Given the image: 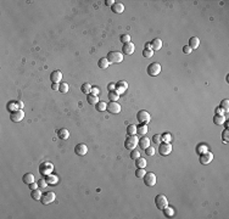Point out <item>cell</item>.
Returning <instances> with one entry per match:
<instances>
[{
    "mask_svg": "<svg viewBox=\"0 0 229 219\" xmlns=\"http://www.w3.org/2000/svg\"><path fill=\"white\" fill-rule=\"evenodd\" d=\"M106 59L109 60L110 64H121L123 61V54L119 51H110Z\"/></svg>",
    "mask_w": 229,
    "mask_h": 219,
    "instance_id": "6da1fadb",
    "label": "cell"
},
{
    "mask_svg": "<svg viewBox=\"0 0 229 219\" xmlns=\"http://www.w3.org/2000/svg\"><path fill=\"white\" fill-rule=\"evenodd\" d=\"M138 142H139V139L135 135H128L126 137V140H124V147L127 150H130V151H132V150H134L137 147Z\"/></svg>",
    "mask_w": 229,
    "mask_h": 219,
    "instance_id": "7a4b0ae2",
    "label": "cell"
},
{
    "mask_svg": "<svg viewBox=\"0 0 229 219\" xmlns=\"http://www.w3.org/2000/svg\"><path fill=\"white\" fill-rule=\"evenodd\" d=\"M137 120H138V122L140 124H148L151 121V116H150V113L148 111L140 110L137 113Z\"/></svg>",
    "mask_w": 229,
    "mask_h": 219,
    "instance_id": "3957f363",
    "label": "cell"
},
{
    "mask_svg": "<svg viewBox=\"0 0 229 219\" xmlns=\"http://www.w3.org/2000/svg\"><path fill=\"white\" fill-rule=\"evenodd\" d=\"M146 71H148V74L150 77H156L161 72V65L157 64V62H152V64L148 66V70Z\"/></svg>",
    "mask_w": 229,
    "mask_h": 219,
    "instance_id": "277c9868",
    "label": "cell"
},
{
    "mask_svg": "<svg viewBox=\"0 0 229 219\" xmlns=\"http://www.w3.org/2000/svg\"><path fill=\"white\" fill-rule=\"evenodd\" d=\"M155 204H156V207L158 209L162 211L164 207H167V206H168V200H167V197L164 195L160 193V195H157L155 197Z\"/></svg>",
    "mask_w": 229,
    "mask_h": 219,
    "instance_id": "5b68a950",
    "label": "cell"
},
{
    "mask_svg": "<svg viewBox=\"0 0 229 219\" xmlns=\"http://www.w3.org/2000/svg\"><path fill=\"white\" fill-rule=\"evenodd\" d=\"M53 169H54V166H53V163H50V162H44V163H42L39 166V172H40L42 175H44V177L51 174Z\"/></svg>",
    "mask_w": 229,
    "mask_h": 219,
    "instance_id": "8992f818",
    "label": "cell"
},
{
    "mask_svg": "<svg viewBox=\"0 0 229 219\" xmlns=\"http://www.w3.org/2000/svg\"><path fill=\"white\" fill-rule=\"evenodd\" d=\"M143 179H144V184L148 187H152V186H155V184H156V175L152 172L146 173Z\"/></svg>",
    "mask_w": 229,
    "mask_h": 219,
    "instance_id": "52a82bcc",
    "label": "cell"
},
{
    "mask_svg": "<svg viewBox=\"0 0 229 219\" xmlns=\"http://www.w3.org/2000/svg\"><path fill=\"white\" fill-rule=\"evenodd\" d=\"M55 198H56L55 192H53V191H48L46 193H44V195L42 196L40 201H42V203H43V204H49V203H53V202L55 201Z\"/></svg>",
    "mask_w": 229,
    "mask_h": 219,
    "instance_id": "ba28073f",
    "label": "cell"
},
{
    "mask_svg": "<svg viewBox=\"0 0 229 219\" xmlns=\"http://www.w3.org/2000/svg\"><path fill=\"white\" fill-rule=\"evenodd\" d=\"M106 111H109L110 113H112V115H117V113L121 112V105L117 101H110L109 104H107Z\"/></svg>",
    "mask_w": 229,
    "mask_h": 219,
    "instance_id": "9c48e42d",
    "label": "cell"
},
{
    "mask_svg": "<svg viewBox=\"0 0 229 219\" xmlns=\"http://www.w3.org/2000/svg\"><path fill=\"white\" fill-rule=\"evenodd\" d=\"M23 118H24V112L21 108H18V110H16L14 112H11V115H10V120L12 122H15V123L21 122Z\"/></svg>",
    "mask_w": 229,
    "mask_h": 219,
    "instance_id": "30bf717a",
    "label": "cell"
},
{
    "mask_svg": "<svg viewBox=\"0 0 229 219\" xmlns=\"http://www.w3.org/2000/svg\"><path fill=\"white\" fill-rule=\"evenodd\" d=\"M158 152L161 156H167L172 152V145L169 142H161L160 147H158Z\"/></svg>",
    "mask_w": 229,
    "mask_h": 219,
    "instance_id": "8fae6325",
    "label": "cell"
},
{
    "mask_svg": "<svg viewBox=\"0 0 229 219\" xmlns=\"http://www.w3.org/2000/svg\"><path fill=\"white\" fill-rule=\"evenodd\" d=\"M50 80H51L53 83H61L62 80V72L59 71V70H55L50 73Z\"/></svg>",
    "mask_w": 229,
    "mask_h": 219,
    "instance_id": "7c38bea8",
    "label": "cell"
},
{
    "mask_svg": "<svg viewBox=\"0 0 229 219\" xmlns=\"http://www.w3.org/2000/svg\"><path fill=\"white\" fill-rule=\"evenodd\" d=\"M212 160H213V155L211 152H208V151L206 153L200 155V163L201 164H208V163H211Z\"/></svg>",
    "mask_w": 229,
    "mask_h": 219,
    "instance_id": "4fadbf2b",
    "label": "cell"
},
{
    "mask_svg": "<svg viewBox=\"0 0 229 219\" xmlns=\"http://www.w3.org/2000/svg\"><path fill=\"white\" fill-rule=\"evenodd\" d=\"M127 89H128V83H127L126 80H119V82L116 83V89H114V90H116L119 95H121V94H123Z\"/></svg>",
    "mask_w": 229,
    "mask_h": 219,
    "instance_id": "5bb4252c",
    "label": "cell"
},
{
    "mask_svg": "<svg viewBox=\"0 0 229 219\" xmlns=\"http://www.w3.org/2000/svg\"><path fill=\"white\" fill-rule=\"evenodd\" d=\"M122 51H123V54H126V55H132L133 53L135 51V45H134V44H133L132 41H130V43H127V44H123Z\"/></svg>",
    "mask_w": 229,
    "mask_h": 219,
    "instance_id": "9a60e30c",
    "label": "cell"
},
{
    "mask_svg": "<svg viewBox=\"0 0 229 219\" xmlns=\"http://www.w3.org/2000/svg\"><path fill=\"white\" fill-rule=\"evenodd\" d=\"M74 152L78 156H84L88 152V147L85 144H78V145H76V147H74Z\"/></svg>",
    "mask_w": 229,
    "mask_h": 219,
    "instance_id": "2e32d148",
    "label": "cell"
},
{
    "mask_svg": "<svg viewBox=\"0 0 229 219\" xmlns=\"http://www.w3.org/2000/svg\"><path fill=\"white\" fill-rule=\"evenodd\" d=\"M151 50L152 51H158L161 48H162V45H163V41L160 39V38H155L154 40H151Z\"/></svg>",
    "mask_w": 229,
    "mask_h": 219,
    "instance_id": "e0dca14e",
    "label": "cell"
},
{
    "mask_svg": "<svg viewBox=\"0 0 229 219\" xmlns=\"http://www.w3.org/2000/svg\"><path fill=\"white\" fill-rule=\"evenodd\" d=\"M57 136H59V139H61V140H67L68 137H69L68 129H66V128L59 129V130H57Z\"/></svg>",
    "mask_w": 229,
    "mask_h": 219,
    "instance_id": "ac0fdd59",
    "label": "cell"
},
{
    "mask_svg": "<svg viewBox=\"0 0 229 219\" xmlns=\"http://www.w3.org/2000/svg\"><path fill=\"white\" fill-rule=\"evenodd\" d=\"M199 45H200V39L198 38V37H192V38L189 39V46L192 50L198 49Z\"/></svg>",
    "mask_w": 229,
    "mask_h": 219,
    "instance_id": "d6986e66",
    "label": "cell"
},
{
    "mask_svg": "<svg viewBox=\"0 0 229 219\" xmlns=\"http://www.w3.org/2000/svg\"><path fill=\"white\" fill-rule=\"evenodd\" d=\"M112 11L114 12V14H122V12L124 11V5L122 3H114L112 6H111Z\"/></svg>",
    "mask_w": 229,
    "mask_h": 219,
    "instance_id": "ffe728a7",
    "label": "cell"
},
{
    "mask_svg": "<svg viewBox=\"0 0 229 219\" xmlns=\"http://www.w3.org/2000/svg\"><path fill=\"white\" fill-rule=\"evenodd\" d=\"M149 131V128H148V124H140L139 127H137V134H139L140 136H144L146 133Z\"/></svg>",
    "mask_w": 229,
    "mask_h": 219,
    "instance_id": "44dd1931",
    "label": "cell"
},
{
    "mask_svg": "<svg viewBox=\"0 0 229 219\" xmlns=\"http://www.w3.org/2000/svg\"><path fill=\"white\" fill-rule=\"evenodd\" d=\"M22 180H23V183H24V184L29 185V184H32V183H34V175L32 174V173H26V174L23 175Z\"/></svg>",
    "mask_w": 229,
    "mask_h": 219,
    "instance_id": "7402d4cb",
    "label": "cell"
},
{
    "mask_svg": "<svg viewBox=\"0 0 229 219\" xmlns=\"http://www.w3.org/2000/svg\"><path fill=\"white\" fill-rule=\"evenodd\" d=\"M98 66H99V68H101V70H106V68L110 66V62L106 57H101L98 61Z\"/></svg>",
    "mask_w": 229,
    "mask_h": 219,
    "instance_id": "603a6c76",
    "label": "cell"
},
{
    "mask_svg": "<svg viewBox=\"0 0 229 219\" xmlns=\"http://www.w3.org/2000/svg\"><path fill=\"white\" fill-rule=\"evenodd\" d=\"M139 146H140V149H148L149 146H150V139L149 137H142V139H139Z\"/></svg>",
    "mask_w": 229,
    "mask_h": 219,
    "instance_id": "cb8c5ba5",
    "label": "cell"
},
{
    "mask_svg": "<svg viewBox=\"0 0 229 219\" xmlns=\"http://www.w3.org/2000/svg\"><path fill=\"white\" fill-rule=\"evenodd\" d=\"M45 180H46L48 185H55V184L57 183V181H59V178H57L56 175L49 174V175H46V177H45Z\"/></svg>",
    "mask_w": 229,
    "mask_h": 219,
    "instance_id": "d4e9b609",
    "label": "cell"
},
{
    "mask_svg": "<svg viewBox=\"0 0 229 219\" xmlns=\"http://www.w3.org/2000/svg\"><path fill=\"white\" fill-rule=\"evenodd\" d=\"M87 101H88V104L95 106L99 102V97L96 95H93V94H88V95H87Z\"/></svg>",
    "mask_w": 229,
    "mask_h": 219,
    "instance_id": "484cf974",
    "label": "cell"
},
{
    "mask_svg": "<svg viewBox=\"0 0 229 219\" xmlns=\"http://www.w3.org/2000/svg\"><path fill=\"white\" fill-rule=\"evenodd\" d=\"M226 122V117L224 116H219V115H214L213 117V123L216 126H222Z\"/></svg>",
    "mask_w": 229,
    "mask_h": 219,
    "instance_id": "4316f807",
    "label": "cell"
},
{
    "mask_svg": "<svg viewBox=\"0 0 229 219\" xmlns=\"http://www.w3.org/2000/svg\"><path fill=\"white\" fill-rule=\"evenodd\" d=\"M6 108H8V111H10V112H14V111H16V110H18V106H17V101H9L8 102V105H6Z\"/></svg>",
    "mask_w": 229,
    "mask_h": 219,
    "instance_id": "83f0119b",
    "label": "cell"
},
{
    "mask_svg": "<svg viewBox=\"0 0 229 219\" xmlns=\"http://www.w3.org/2000/svg\"><path fill=\"white\" fill-rule=\"evenodd\" d=\"M42 192H40V190L39 189H35V190H32V192H31V197L34 200V201H38V200H40L42 198Z\"/></svg>",
    "mask_w": 229,
    "mask_h": 219,
    "instance_id": "f1b7e54d",
    "label": "cell"
},
{
    "mask_svg": "<svg viewBox=\"0 0 229 219\" xmlns=\"http://www.w3.org/2000/svg\"><path fill=\"white\" fill-rule=\"evenodd\" d=\"M92 85L89 84V83H84V84H82V86H80V91L83 93V94H90L92 93Z\"/></svg>",
    "mask_w": 229,
    "mask_h": 219,
    "instance_id": "f546056e",
    "label": "cell"
},
{
    "mask_svg": "<svg viewBox=\"0 0 229 219\" xmlns=\"http://www.w3.org/2000/svg\"><path fill=\"white\" fill-rule=\"evenodd\" d=\"M162 212H163V214H164V217H167V218H171V217H173L174 216V209L172 208V207H164L163 209H162Z\"/></svg>",
    "mask_w": 229,
    "mask_h": 219,
    "instance_id": "4dcf8cb0",
    "label": "cell"
},
{
    "mask_svg": "<svg viewBox=\"0 0 229 219\" xmlns=\"http://www.w3.org/2000/svg\"><path fill=\"white\" fill-rule=\"evenodd\" d=\"M110 101H117L119 99V94L116 91V90H112V91H109V95H107Z\"/></svg>",
    "mask_w": 229,
    "mask_h": 219,
    "instance_id": "1f68e13d",
    "label": "cell"
},
{
    "mask_svg": "<svg viewBox=\"0 0 229 219\" xmlns=\"http://www.w3.org/2000/svg\"><path fill=\"white\" fill-rule=\"evenodd\" d=\"M146 164H148V163H146V160L145 158L139 157V158L135 160V167L137 168H145Z\"/></svg>",
    "mask_w": 229,
    "mask_h": 219,
    "instance_id": "d6a6232c",
    "label": "cell"
},
{
    "mask_svg": "<svg viewBox=\"0 0 229 219\" xmlns=\"http://www.w3.org/2000/svg\"><path fill=\"white\" fill-rule=\"evenodd\" d=\"M106 107H107V104L104 102V101H99L96 105H95V110L99 111V112H104L106 110Z\"/></svg>",
    "mask_w": 229,
    "mask_h": 219,
    "instance_id": "836d02e7",
    "label": "cell"
},
{
    "mask_svg": "<svg viewBox=\"0 0 229 219\" xmlns=\"http://www.w3.org/2000/svg\"><path fill=\"white\" fill-rule=\"evenodd\" d=\"M137 134V126L135 124H129L127 127V135H135Z\"/></svg>",
    "mask_w": 229,
    "mask_h": 219,
    "instance_id": "e575fe53",
    "label": "cell"
},
{
    "mask_svg": "<svg viewBox=\"0 0 229 219\" xmlns=\"http://www.w3.org/2000/svg\"><path fill=\"white\" fill-rule=\"evenodd\" d=\"M196 151H198L199 155L206 153L208 151V147H207V145H205V144H200V145L198 146V149H196Z\"/></svg>",
    "mask_w": 229,
    "mask_h": 219,
    "instance_id": "d590c367",
    "label": "cell"
},
{
    "mask_svg": "<svg viewBox=\"0 0 229 219\" xmlns=\"http://www.w3.org/2000/svg\"><path fill=\"white\" fill-rule=\"evenodd\" d=\"M145 174H146L145 168H137V171H135V177H137V178L143 179Z\"/></svg>",
    "mask_w": 229,
    "mask_h": 219,
    "instance_id": "8d00e7d4",
    "label": "cell"
},
{
    "mask_svg": "<svg viewBox=\"0 0 229 219\" xmlns=\"http://www.w3.org/2000/svg\"><path fill=\"white\" fill-rule=\"evenodd\" d=\"M152 142H154L155 145H160V144L162 142V136H161V134H155L154 137H152Z\"/></svg>",
    "mask_w": 229,
    "mask_h": 219,
    "instance_id": "74e56055",
    "label": "cell"
},
{
    "mask_svg": "<svg viewBox=\"0 0 229 219\" xmlns=\"http://www.w3.org/2000/svg\"><path fill=\"white\" fill-rule=\"evenodd\" d=\"M59 91L62 93V94H66V93L68 91V84L65 83V82H61V83H60V89H59Z\"/></svg>",
    "mask_w": 229,
    "mask_h": 219,
    "instance_id": "f35d334b",
    "label": "cell"
},
{
    "mask_svg": "<svg viewBox=\"0 0 229 219\" xmlns=\"http://www.w3.org/2000/svg\"><path fill=\"white\" fill-rule=\"evenodd\" d=\"M222 140H223L226 144H228V141H229V130H228V128H226L223 130V133H222Z\"/></svg>",
    "mask_w": 229,
    "mask_h": 219,
    "instance_id": "ab89813d",
    "label": "cell"
},
{
    "mask_svg": "<svg viewBox=\"0 0 229 219\" xmlns=\"http://www.w3.org/2000/svg\"><path fill=\"white\" fill-rule=\"evenodd\" d=\"M119 40L122 41L123 44H127V43H130V35L129 34H122L121 35Z\"/></svg>",
    "mask_w": 229,
    "mask_h": 219,
    "instance_id": "60d3db41",
    "label": "cell"
},
{
    "mask_svg": "<svg viewBox=\"0 0 229 219\" xmlns=\"http://www.w3.org/2000/svg\"><path fill=\"white\" fill-rule=\"evenodd\" d=\"M139 157H140V152H139L138 150H135V149L132 150V151H130V158L132 160H137Z\"/></svg>",
    "mask_w": 229,
    "mask_h": 219,
    "instance_id": "b9f144b4",
    "label": "cell"
},
{
    "mask_svg": "<svg viewBox=\"0 0 229 219\" xmlns=\"http://www.w3.org/2000/svg\"><path fill=\"white\" fill-rule=\"evenodd\" d=\"M152 55H154V51H152L151 49H145L144 51H143V56H144V57H146V59H150Z\"/></svg>",
    "mask_w": 229,
    "mask_h": 219,
    "instance_id": "7bdbcfd3",
    "label": "cell"
},
{
    "mask_svg": "<svg viewBox=\"0 0 229 219\" xmlns=\"http://www.w3.org/2000/svg\"><path fill=\"white\" fill-rule=\"evenodd\" d=\"M37 183H38V186H39V189H45L46 185H48V183H46L45 179H39V180L37 181Z\"/></svg>",
    "mask_w": 229,
    "mask_h": 219,
    "instance_id": "ee69618b",
    "label": "cell"
},
{
    "mask_svg": "<svg viewBox=\"0 0 229 219\" xmlns=\"http://www.w3.org/2000/svg\"><path fill=\"white\" fill-rule=\"evenodd\" d=\"M221 107H222V108H224V111H228V108H229V100H228V99L222 100V102H221Z\"/></svg>",
    "mask_w": 229,
    "mask_h": 219,
    "instance_id": "f6af8a7d",
    "label": "cell"
},
{
    "mask_svg": "<svg viewBox=\"0 0 229 219\" xmlns=\"http://www.w3.org/2000/svg\"><path fill=\"white\" fill-rule=\"evenodd\" d=\"M161 136H162V142H171V140H172V136L169 133H164Z\"/></svg>",
    "mask_w": 229,
    "mask_h": 219,
    "instance_id": "bcb514c9",
    "label": "cell"
},
{
    "mask_svg": "<svg viewBox=\"0 0 229 219\" xmlns=\"http://www.w3.org/2000/svg\"><path fill=\"white\" fill-rule=\"evenodd\" d=\"M145 152H146V155H148V156H154L155 155V149L149 146L148 149H145Z\"/></svg>",
    "mask_w": 229,
    "mask_h": 219,
    "instance_id": "7dc6e473",
    "label": "cell"
},
{
    "mask_svg": "<svg viewBox=\"0 0 229 219\" xmlns=\"http://www.w3.org/2000/svg\"><path fill=\"white\" fill-rule=\"evenodd\" d=\"M214 111H216V115H219V116H224V112H226V111H224V108H222L221 106H219V107L216 108Z\"/></svg>",
    "mask_w": 229,
    "mask_h": 219,
    "instance_id": "c3c4849f",
    "label": "cell"
},
{
    "mask_svg": "<svg viewBox=\"0 0 229 219\" xmlns=\"http://www.w3.org/2000/svg\"><path fill=\"white\" fill-rule=\"evenodd\" d=\"M192 51H193V50L190 49V46H189V45H184V46H183V53H184V54H187V55H188V54H190Z\"/></svg>",
    "mask_w": 229,
    "mask_h": 219,
    "instance_id": "681fc988",
    "label": "cell"
},
{
    "mask_svg": "<svg viewBox=\"0 0 229 219\" xmlns=\"http://www.w3.org/2000/svg\"><path fill=\"white\" fill-rule=\"evenodd\" d=\"M99 93H100V90H99V88L98 86H93L92 88V93L90 94H93V95H99Z\"/></svg>",
    "mask_w": 229,
    "mask_h": 219,
    "instance_id": "f907efd6",
    "label": "cell"
},
{
    "mask_svg": "<svg viewBox=\"0 0 229 219\" xmlns=\"http://www.w3.org/2000/svg\"><path fill=\"white\" fill-rule=\"evenodd\" d=\"M107 89H109V91L114 90V89H116V84H114V83H110L109 85H107Z\"/></svg>",
    "mask_w": 229,
    "mask_h": 219,
    "instance_id": "816d5d0a",
    "label": "cell"
},
{
    "mask_svg": "<svg viewBox=\"0 0 229 219\" xmlns=\"http://www.w3.org/2000/svg\"><path fill=\"white\" fill-rule=\"evenodd\" d=\"M51 89H53V90H59V89H60V84H59V83H53Z\"/></svg>",
    "mask_w": 229,
    "mask_h": 219,
    "instance_id": "f5cc1de1",
    "label": "cell"
},
{
    "mask_svg": "<svg viewBox=\"0 0 229 219\" xmlns=\"http://www.w3.org/2000/svg\"><path fill=\"white\" fill-rule=\"evenodd\" d=\"M37 187H39V186H38V183H32V184H29V189H31V190H35Z\"/></svg>",
    "mask_w": 229,
    "mask_h": 219,
    "instance_id": "db71d44e",
    "label": "cell"
},
{
    "mask_svg": "<svg viewBox=\"0 0 229 219\" xmlns=\"http://www.w3.org/2000/svg\"><path fill=\"white\" fill-rule=\"evenodd\" d=\"M17 106H18V108H23V102L21 101V100H17Z\"/></svg>",
    "mask_w": 229,
    "mask_h": 219,
    "instance_id": "11a10c76",
    "label": "cell"
},
{
    "mask_svg": "<svg viewBox=\"0 0 229 219\" xmlns=\"http://www.w3.org/2000/svg\"><path fill=\"white\" fill-rule=\"evenodd\" d=\"M113 4H114L113 0H107V1H106V5H107V6H112Z\"/></svg>",
    "mask_w": 229,
    "mask_h": 219,
    "instance_id": "9f6ffc18",
    "label": "cell"
},
{
    "mask_svg": "<svg viewBox=\"0 0 229 219\" xmlns=\"http://www.w3.org/2000/svg\"><path fill=\"white\" fill-rule=\"evenodd\" d=\"M145 49H151V44L150 43H146L145 44Z\"/></svg>",
    "mask_w": 229,
    "mask_h": 219,
    "instance_id": "6f0895ef",
    "label": "cell"
}]
</instances>
